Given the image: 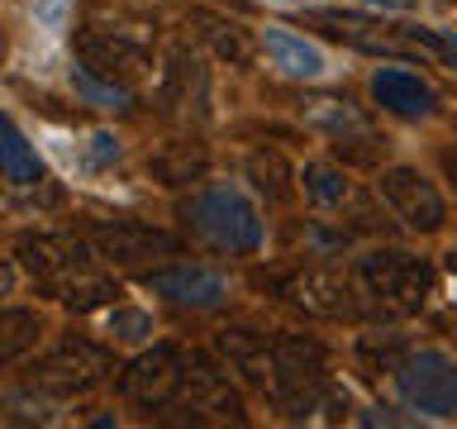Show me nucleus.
I'll return each instance as SVG.
<instances>
[{
  "instance_id": "21",
  "label": "nucleus",
  "mask_w": 457,
  "mask_h": 429,
  "mask_svg": "<svg viewBox=\"0 0 457 429\" xmlns=\"http://www.w3.org/2000/svg\"><path fill=\"white\" fill-rule=\"evenodd\" d=\"M191 24L200 29V38H205L224 63H248V57H253V43H248V34H243V24L220 20V14H210V10H195Z\"/></svg>"
},
{
  "instance_id": "18",
  "label": "nucleus",
  "mask_w": 457,
  "mask_h": 429,
  "mask_svg": "<svg viewBox=\"0 0 457 429\" xmlns=\"http://www.w3.org/2000/svg\"><path fill=\"white\" fill-rule=\"evenodd\" d=\"M310 20L328 24V34L353 43V48H367V53H391L395 48V38L381 34V24H371V20H362V14H353V10H314Z\"/></svg>"
},
{
  "instance_id": "26",
  "label": "nucleus",
  "mask_w": 457,
  "mask_h": 429,
  "mask_svg": "<svg viewBox=\"0 0 457 429\" xmlns=\"http://www.w3.org/2000/svg\"><path fill=\"white\" fill-rule=\"evenodd\" d=\"M110 334L120 339V343H138V339H148L153 334V320L143 310H110Z\"/></svg>"
},
{
  "instance_id": "1",
  "label": "nucleus",
  "mask_w": 457,
  "mask_h": 429,
  "mask_svg": "<svg viewBox=\"0 0 457 429\" xmlns=\"http://www.w3.org/2000/svg\"><path fill=\"white\" fill-rule=\"evenodd\" d=\"M20 263L48 286V291L71 310H91L114 296V286L100 277L86 257V243L71 234H29L20 239Z\"/></svg>"
},
{
  "instance_id": "8",
  "label": "nucleus",
  "mask_w": 457,
  "mask_h": 429,
  "mask_svg": "<svg viewBox=\"0 0 457 429\" xmlns=\"http://www.w3.org/2000/svg\"><path fill=\"white\" fill-rule=\"evenodd\" d=\"M77 57H81V67L91 72V77H105L114 86H124V91H129L134 77L148 72L143 43H134L129 34H120V29H100V24H86L77 34Z\"/></svg>"
},
{
  "instance_id": "31",
  "label": "nucleus",
  "mask_w": 457,
  "mask_h": 429,
  "mask_svg": "<svg viewBox=\"0 0 457 429\" xmlns=\"http://www.w3.org/2000/svg\"><path fill=\"white\" fill-rule=\"evenodd\" d=\"M0 53H5V38H0Z\"/></svg>"
},
{
  "instance_id": "28",
  "label": "nucleus",
  "mask_w": 457,
  "mask_h": 429,
  "mask_svg": "<svg viewBox=\"0 0 457 429\" xmlns=\"http://www.w3.org/2000/svg\"><path fill=\"white\" fill-rule=\"evenodd\" d=\"M91 157H96V163H110V157H120V139L96 134V139H91Z\"/></svg>"
},
{
  "instance_id": "16",
  "label": "nucleus",
  "mask_w": 457,
  "mask_h": 429,
  "mask_svg": "<svg viewBox=\"0 0 457 429\" xmlns=\"http://www.w3.org/2000/svg\"><path fill=\"white\" fill-rule=\"evenodd\" d=\"M220 358L238 372L243 382L267 386L271 382V343L253 329H224L220 334Z\"/></svg>"
},
{
  "instance_id": "2",
  "label": "nucleus",
  "mask_w": 457,
  "mask_h": 429,
  "mask_svg": "<svg viewBox=\"0 0 457 429\" xmlns=\"http://www.w3.org/2000/svg\"><path fill=\"white\" fill-rule=\"evenodd\" d=\"M181 224L191 229L200 243L220 253H253L262 248V220H257V206L238 186L214 181L205 191H195L191 200H181Z\"/></svg>"
},
{
  "instance_id": "4",
  "label": "nucleus",
  "mask_w": 457,
  "mask_h": 429,
  "mask_svg": "<svg viewBox=\"0 0 457 429\" xmlns=\"http://www.w3.org/2000/svg\"><path fill=\"white\" fill-rule=\"evenodd\" d=\"M286 300L295 310L314 315V320H362V315H386L377 300L367 296V286L357 282V272L338 267H300L295 277H286Z\"/></svg>"
},
{
  "instance_id": "30",
  "label": "nucleus",
  "mask_w": 457,
  "mask_h": 429,
  "mask_svg": "<svg viewBox=\"0 0 457 429\" xmlns=\"http://www.w3.org/2000/svg\"><path fill=\"white\" fill-rule=\"evenodd\" d=\"M443 172H448L453 186H457V148H453V153H443Z\"/></svg>"
},
{
  "instance_id": "24",
  "label": "nucleus",
  "mask_w": 457,
  "mask_h": 429,
  "mask_svg": "<svg viewBox=\"0 0 457 429\" xmlns=\"http://www.w3.org/2000/svg\"><path fill=\"white\" fill-rule=\"evenodd\" d=\"M248 177L267 200H286L291 196V167H286L281 153H253L248 157Z\"/></svg>"
},
{
  "instance_id": "9",
  "label": "nucleus",
  "mask_w": 457,
  "mask_h": 429,
  "mask_svg": "<svg viewBox=\"0 0 457 429\" xmlns=\"http://www.w3.org/2000/svg\"><path fill=\"white\" fill-rule=\"evenodd\" d=\"M148 291L167 296L171 306H186V310H214V306H224L228 282L210 267L181 263V267H167V272H148Z\"/></svg>"
},
{
  "instance_id": "22",
  "label": "nucleus",
  "mask_w": 457,
  "mask_h": 429,
  "mask_svg": "<svg viewBox=\"0 0 457 429\" xmlns=\"http://www.w3.org/2000/svg\"><path fill=\"white\" fill-rule=\"evenodd\" d=\"M38 334H43V324L34 310H0V367L24 358L38 343Z\"/></svg>"
},
{
  "instance_id": "10",
  "label": "nucleus",
  "mask_w": 457,
  "mask_h": 429,
  "mask_svg": "<svg viewBox=\"0 0 457 429\" xmlns=\"http://www.w3.org/2000/svg\"><path fill=\"white\" fill-rule=\"evenodd\" d=\"M105 372H110V358L100 353L96 343L67 339V343H57V349L43 358L38 377L48 386H57V391H86V386H96Z\"/></svg>"
},
{
  "instance_id": "5",
  "label": "nucleus",
  "mask_w": 457,
  "mask_h": 429,
  "mask_svg": "<svg viewBox=\"0 0 457 429\" xmlns=\"http://www.w3.org/2000/svg\"><path fill=\"white\" fill-rule=\"evenodd\" d=\"M395 386L414 410L434 420H457V363L443 349L405 353V363L395 367Z\"/></svg>"
},
{
  "instance_id": "20",
  "label": "nucleus",
  "mask_w": 457,
  "mask_h": 429,
  "mask_svg": "<svg viewBox=\"0 0 457 429\" xmlns=\"http://www.w3.org/2000/svg\"><path fill=\"white\" fill-rule=\"evenodd\" d=\"M205 163H210V157H205L200 143H167L148 167H153V177L167 181V186H191V181L205 177Z\"/></svg>"
},
{
  "instance_id": "11",
  "label": "nucleus",
  "mask_w": 457,
  "mask_h": 429,
  "mask_svg": "<svg viewBox=\"0 0 457 429\" xmlns=\"http://www.w3.org/2000/svg\"><path fill=\"white\" fill-rule=\"evenodd\" d=\"M371 100H377L386 114H400V120H424V114H434V105H438L434 86L410 67H381L377 77H371Z\"/></svg>"
},
{
  "instance_id": "15",
  "label": "nucleus",
  "mask_w": 457,
  "mask_h": 429,
  "mask_svg": "<svg viewBox=\"0 0 457 429\" xmlns=\"http://www.w3.org/2000/svg\"><path fill=\"white\" fill-rule=\"evenodd\" d=\"M262 48H267L271 67H277L281 77H295V81L324 77V53L314 48V43H305L300 34H291V29L267 24V29H262Z\"/></svg>"
},
{
  "instance_id": "27",
  "label": "nucleus",
  "mask_w": 457,
  "mask_h": 429,
  "mask_svg": "<svg viewBox=\"0 0 457 429\" xmlns=\"http://www.w3.org/2000/svg\"><path fill=\"white\" fill-rule=\"evenodd\" d=\"M29 10H34V20H38L43 29H62L71 0H29Z\"/></svg>"
},
{
  "instance_id": "14",
  "label": "nucleus",
  "mask_w": 457,
  "mask_h": 429,
  "mask_svg": "<svg viewBox=\"0 0 457 429\" xmlns=\"http://www.w3.org/2000/svg\"><path fill=\"white\" fill-rule=\"evenodd\" d=\"M96 248H100V257H110V263L134 267V263H148V257H167L171 239L157 234V229H143V224H100Z\"/></svg>"
},
{
  "instance_id": "7",
  "label": "nucleus",
  "mask_w": 457,
  "mask_h": 429,
  "mask_svg": "<svg viewBox=\"0 0 457 429\" xmlns=\"http://www.w3.org/2000/svg\"><path fill=\"white\" fill-rule=\"evenodd\" d=\"M181 382H186V363L171 343H153L148 353H138L134 363L124 367L120 377V391L143 410H162L181 396Z\"/></svg>"
},
{
  "instance_id": "19",
  "label": "nucleus",
  "mask_w": 457,
  "mask_h": 429,
  "mask_svg": "<svg viewBox=\"0 0 457 429\" xmlns=\"http://www.w3.org/2000/svg\"><path fill=\"white\" fill-rule=\"evenodd\" d=\"M305 120L320 124L334 143H343V139H367V134H371V120H367L362 110H353L348 100H328V96H324V100H310V105H305Z\"/></svg>"
},
{
  "instance_id": "6",
  "label": "nucleus",
  "mask_w": 457,
  "mask_h": 429,
  "mask_svg": "<svg viewBox=\"0 0 457 429\" xmlns=\"http://www.w3.org/2000/svg\"><path fill=\"white\" fill-rule=\"evenodd\" d=\"M381 200L395 210V220H405V229H420V234H438L443 220H448V206H443L438 186L420 177L414 167H386L377 177Z\"/></svg>"
},
{
  "instance_id": "29",
  "label": "nucleus",
  "mask_w": 457,
  "mask_h": 429,
  "mask_svg": "<svg viewBox=\"0 0 457 429\" xmlns=\"http://www.w3.org/2000/svg\"><path fill=\"white\" fill-rule=\"evenodd\" d=\"M443 267H448V282H453V306H457V253L443 257Z\"/></svg>"
},
{
  "instance_id": "23",
  "label": "nucleus",
  "mask_w": 457,
  "mask_h": 429,
  "mask_svg": "<svg viewBox=\"0 0 457 429\" xmlns=\"http://www.w3.org/2000/svg\"><path fill=\"white\" fill-rule=\"evenodd\" d=\"M295 181H300V191H305L310 206H320V210L348 200V177L334 172V167H324V163H305V172H300Z\"/></svg>"
},
{
  "instance_id": "17",
  "label": "nucleus",
  "mask_w": 457,
  "mask_h": 429,
  "mask_svg": "<svg viewBox=\"0 0 457 429\" xmlns=\"http://www.w3.org/2000/svg\"><path fill=\"white\" fill-rule=\"evenodd\" d=\"M0 177L10 186H34L43 181V163L34 153V143H29L20 129H14L10 114H0Z\"/></svg>"
},
{
  "instance_id": "13",
  "label": "nucleus",
  "mask_w": 457,
  "mask_h": 429,
  "mask_svg": "<svg viewBox=\"0 0 457 429\" xmlns=\"http://www.w3.org/2000/svg\"><path fill=\"white\" fill-rule=\"evenodd\" d=\"M162 100L171 114L181 120H205V100H210V77L186 48L167 53V72H162Z\"/></svg>"
},
{
  "instance_id": "12",
  "label": "nucleus",
  "mask_w": 457,
  "mask_h": 429,
  "mask_svg": "<svg viewBox=\"0 0 457 429\" xmlns=\"http://www.w3.org/2000/svg\"><path fill=\"white\" fill-rule=\"evenodd\" d=\"M181 391H186V400H191V410H200V415H214V420H243L238 391L228 386V377L210 363L205 353H191Z\"/></svg>"
},
{
  "instance_id": "25",
  "label": "nucleus",
  "mask_w": 457,
  "mask_h": 429,
  "mask_svg": "<svg viewBox=\"0 0 457 429\" xmlns=\"http://www.w3.org/2000/svg\"><path fill=\"white\" fill-rule=\"evenodd\" d=\"M71 86H77V91H81L86 100H91V105H100V110H120V105H129V91H124V86H114V81H96L86 67L71 72Z\"/></svg>"
},
{
  "instance_id": "3",
  "label": "nucleus",
  "mask_w": 457,
  "mask_h": 429,
  "mask_svg": "<svg viewBox=\"0 0 457 429\" xmlns=\"http://www.w3.org/2000/svg\"><path fill=\"white\" fill-rule=\"evenodd\" d=\"M357 282L367 286V296L381 310H395V315L424 310L428 296H434V267L400 248H377V253L357 257Z\"/></svg>"
}]
</instances>
